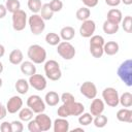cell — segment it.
<instances>
[{
	"label": "cell",
	"instance_id": "cell-1",
	"mask_svg": "<svg viewBox=\"0 0 132 132\" xmlns=\"http://www.w3.org/2000/svg\"><path fill=\"white\" fill-rule=\"evenodd\" d=\"M117 74L119 78L127 87H131L132 86V60L127 59L124 62H122L118 67Z\"/></svg>",
	"mask_w": 132,
	"mask_h": 132
},
{
	"label": "cell",
	"instance_id": "cell-2",
	"mask_svg": "<svg viewBox=\"0 0 132 132\" xmlns=\"http://www.w3.org/2000/svg\"><path fill=\"white\" fill-rule=\"evenodd\" d=\"M27 56L34 64H41L46 60V51L39 44H32L28 47Z\"/></svg>",
	"mask_w": 132,
	"mask_h": 132
},
{
	"label": "cell",
	"instance_id": "cell-3",
	"mask_svg": "<svg viewBox=\"0 0 132 132\" xmlns=\"http://www.w3.org/2000/svg\"><path fill=\"white\" fill-rule=\"evenodd\" d=\"M44 73L48 79L54 81L59 80L62 76L60 65L56 60H48L44 63Z\"/></svg>",
	"mask_w": 132,
	"mask_h": 132
},
{
	"label": "cell",
	"instance_id": "cell-4",
	"mask_svg": "<svg viewBox=\"0 0 132 132\" xmlns=\"http://www.w3.org/2000/svg\"><path fill=\"white\" fill-rule=\"evenodd\" d=\"M28 25L30 27L31 32L34 35H40L45 29L44 20L38 13H32L31 16L28 19Z\"/></svg>",
	"mask_w": 132,
	"mask_h": 132
},
{
	"label": "cell",
	"instance_id": "cell-5",
	"mask_svg": "<svg viewBox=\"0 0 132 132\" xmlns=\"http://www.w3.org/2000/svg\"><path fill=\"white\" fill-rule=\"evenodd\" d=\"M57 53L64 60H72L76 54V51L69 41H61L57 45Z\"/></svg>",
	"mask_w": 132,
	"mask_h": 132
},
{
	"label": "cell",
	"instance_id": "cell-6",
	"mask_svg": "<svg viewBox=\"0 0 132 132\" xmlns=\"http://www.w3.org/2000/svg\"><path fill=\"white\" fill-rule=\"evenodd\" d=\"M119 92L112 87H107L102 91V99L110 107H117L119 105Z\"/></svg>",
	"mask_w": 132,
	"mask_h": 132
},
{
	"label": "cell",
	"instance_id": "cell-7",
	"mask_svg": "<svg viewBox=\"0 0 132 132\" xmlns=\"http://www.w3.org/2000/svg\"><path fill=\"white\" fill-rule=\"evenodd\" d=\"M45 102L39 95H31L27 99V106L34 112L40 113L45 110Z\"/></svg>",
	"mask_w": 132,
	"mask_h": 132
},
{
	"label": "cell",
	"instance_id": "cell-8",
	"mask_svg": "<svg viewBox=\"0 0 132 132\" xmlns=\"http://www.w3.org/2000/svg\"><path fill=\"white\" fill-rule=\"evenodd\" d=\"M12 28L15 31H23L27 26V13L25 10L19 9L12 13Z\"/></svg>",
	"mask_w": 132,
	"mask_h": 132
},
{
	"label": "cell",
	"instance_id": "cell-9",
	"mask_svg": "<svg viewBox=\"0 0 132 132\" xmlns=\"http://www.w3.org/2000/svg\"><path fill=\"white\" fill-rule=\"evenodd\" d=\"M96 30V24L93 20H86L82 22V24L79 27V34L84 38H90L92 35H94Z\"/></svg>",
	"mask_w": 132,
	"mask_h": 132
},
{
	"label": "cell",
	"instance_id": "cell-10",
	"mask_svg": "<svg viewBox=\"0 0 132 132\" xmlns=\"http://www.w3.org/2000/svg\"><path fill=\"white\" fill-rule=\"evenodd\" d=\"M28 81H29V85L37 91H43L47 86L46 78L41 74H36L35 73L33 75H30Z\"/></svg>",
	"mask_w": 132,
	"mask_h": 132
},
{
	"label": "cell",
	"instance_id": "cell-11",
	"mask_svg": "<svg viewBox=\"0 0 132 132\" xmlns=\"http://www.w3.org/2000/svg\"><path fill=\"white\" fill-rule=\"evenodd\" d=\"M79 91L88 99H94L97 96V87L94 82H92L90 80L82 82L79 88Z\"/></svg>",
	"mask_w": 132,
	"mask_h": 132
},
{
	"label": "cell",
	"instance_id": "cell-12",
	"mask_svg": "<svg viewBox=\"0 0 132 132\" xmlns=\"http://www.w3.org/2000/svg\"><path fill=\"white\" fill-rule=\"evenodd\" d=\"M34 120L38 124V127H39V129H40L41 132L48 131L52 128V126H53V122H52L51 118L47 114H45L44 112L37 113V116L35 117Z\"/></svg>",
	"mask_w": 132,
	"mask_h": 132
},
{
	"label": "cell",
	"instance_id": "cell-13",
	"mask_svg": "<svg viewBox=\"0 0 132 132\" xmlns=\"http://www.w3.org/2000/svg\"><path fill=\"white\" fill-rule=\"evenodd\" d=\"M22 107H23V100L20 96H16V95L10 97L6 104V109H7V112L9 113H15Z\"/></svg>",
	"mask_w": 132,
	"mask_h": 132
},
{
	"label": "cell",
	"instance_id": "cell-14",
	"mask_svg": "<svg viewBox=\"0 0 132 132\" xmlns=\"http://www.w3.org/2000/svg\"><path fill=\"white\" fill-rule=\"evenodd\" d=\"M104 108H105V103L102 99H99V98H94L91 102V105H90V113L92 116H98V114H101L103 111H104Z\"/></svg>",
	"mask_w": 132,
	"mask_h": 132
},
{
	"label": "cell",
	"instance_id": "cell-15",
	"mask_svg": "<svg viewBox=\"0 0 132 132\" xmlns=\"http://www.w3.org/2000/svg\"><path fill=\"white\" fill-rule=\"evenodd\" d=\"M54 132H68L69 131V122L66 118L56 119L53 123Z\"/></svg>",
	"mask_w": 132,
	"mask_h": 132
},
{
	"label": "cell",
	"instance_id": "cell-16",
	"mask_svg": "<svg viewBox=\"0 0 132 132\" xmlns=\"http://www.w3.org/2000/svg\"><path fill=\"white\" fill-rule=\"evenodd\" d=\"M20 69L25 75H33L36 73V66L32 61H23L20 64Z\"/></svg>",
	"mask_w": 132,
	"mask_h": 132
},
{
	"label": "cell",
	"instance_id": "cell-17",
	"mask_svg": "<svg viewBox=\"0 0 132 132\" xmlns=\"http://www.w3.org/2000/svg\"><path fill=\"white\" fill-rule=\"evenodd\" d=\"M68 111H69V116H74V117H78L80 113H82L85 111V106L82 103L80 102H72L70 104H66Z\"/></svg>",
	"mask_w": 132,
	"mask_h": 132
},
{
	"label": "cell",
	"instance_id": "cell-18",
	"mask_svg": "<svg viewBox=\"0 0 132 132\" xmlns=\"http://www.w3.org/2000/svg\"><path fill=\"white\" fill-rule=\"evenodd\" d=\"M117 119L120 122L132 123V110L127 108V107L119 109L117 112Z\"/></svg>",
	"mask_w": 132,
	"mask_h": 132
},
{
	"label": "cell",
	"instance_id": "cell-19",
	"mask_svg": "<svg viewBox=\"0 0 132 132\" xmlns=\"http://www.w3.org/2000/svg\"><path fill=\"white\" fill-rule=\"evenodd\" d=\"M107 21L111 22V23H114V24H120L123 20V14H122V11L118 8H111L108 10L107 12Z\"/></svg>",
	"mask_w": 132,
	"mask_h": 132
},
{
	"label": "cell",
	"instance_id": "cell-20",
	"mask_svg": "<svg viewBox=\"0 0 132 132\" xmlns=\"http://www.w3.org/2000/svg\"><path fill=\"white\" fill-rule=\"evenodd\" d=\"M44 102L48 106H56L60 102V96L55 91H50L44 96Z\"/></svg>",
	"mask_w": 132,
	"mask_h": 132
},
{
	"label": "cell",
	"instance_id": "cell-21",
	"mask_svg": "<svg viewBox=\"0 0 132 132\" xmlns=\"http://www.w3.org/2000/svg\"><path fill=\"white\" fill-rule=\"evenodd\" d=\"M8 60L12 65H20L24 60V55H23L21 50L15 48V50H12L10 52Z\"/></svg>",
	"mask_w": 132,
	"mask_h": 132
},
{
	"label": "cell",
	"instance_id": "cell-22",
	"mask_svg": "<svg viewBox=\"0 0 132 132\" xmlns=\"http://www.w3.org/2000/svg\"><path fill=\"white\" fill-rule=\"evenodd\" d=\"M75 36V30L71 26H65L60 30V37L64 41H69Z\"/></svg>",
	"mask_w": 132,
	"mask_h": 132
},
{
	"label": "cell",
	"instance_id": "cell-23",
	"mask_svg": "<svg viewBox=\"0 0 132 132\" xmlns=\"http://www.w3.org/2000/svg\"><path fill=\"white\" fill-rule=\"evenodd\" d=\"M119 50H120L119 43L116 41H107L103 45V52H104V54H106L108 56H113V55L118 54Z\"/></svg>",
	"mask_w": 132,
	"mask_h": 132
},
{
	"label": "cell",
	"instance_id": "cell-24",
	"mask_svg": "<svg viewBox=\"0 0 132 132\" xmlns=\"http://www.w3.org/2000/svg\"><path fill=\"white\" fill-rule=\"evenodd\" d=\"M29 81L26 80L25 78H19L14 85V88L16 90V92L21 95H25L28 91H29Z\"/></svg>",
	"mask_w": 132,
	"mask_h": 132
},
{
	"label": "cell",
	"instance_id": "cell-25",
	"mask_svg": "<svg viewBox=\"0 0 132 132\" xmlns=\"http://www.w3.org/2000/svg\"><path fill=\"white\" fill-rule=\"evenodd\" d=\"M102 29H103L104 33H106L108 35H112V34H116L119 31V25L118 24H114V23H111V22H109V21L106 20L103 23Z\"/></svg>",
	"mask_w": 132,
	"mask_h": 132
},
{
	"label": "cell",
	"instance_id": "cell-26",
	"mask_svg": "<svg viewBox=\"0 0 132 132\" xmlns=\"http://www.w3.org/2000/svg\"><path fill=\"white\" fill-rule=\"evenodd\" d=\"M119 104L123 107H131L132 106V94L130 92H125L119 97Z\"/></svg>",
	"mask_w": 132,
	"mask_h": 132
},
{
	"label": "cell",
	"instance_id": "cell-27",
	"mask_svg": "<svg viewBox=\"0 0 132 132\" xmlns=\"http://www.w3.org/2000/svg\"><path fill=\"white\" fill-rule=\"evenodd\" d=\"M33 111L29 107H22L19 110V119L23 122H29L33 119Z\"/></svg>",
	"mask_w": 132,
	"mask_h": 132
},
{
	"label": "cell",
	"instance_id": "cell-28",
	"mask_svg": "<svg viewBox=\"0 0 132 132\" xmlns=\"http://www.w3.org/2000/svg\"><path fill=\"white\" fill-rule=\"evenodd\" d=\"M39 12H40V16H41L44 21H50V20H52L53 15H54V12H53V10L51 9L48 3L42 4L41 9H40Z\"/></svg>",
	"mask_w": 132,
	"mask_h": 132
},
{
	"label": "cell",
	"instance_id": "cell-29",
	"mask_svg": "<svg viewBox=\"0 0 132 132\" xmlns=\"http://www.w3.org/2000/svg\"><path fill=\"white\" fill-rule=\"evenodd\" d=\"M45 42L50 45L55 46L61 42V37H60V35H58L55 32H50L45 35Z\"/></svg>",
	"mask_w": 132,
	"mask_h": 132
},
{
	"label": "cell",
	"instance_id": "cell-30",
	"mask_svg": "<svg viewBox=\"0 0 132 132\" xmlns=\"http://www.w3.org/2000/svg\"><path fill=\"white\" fill-rule=\"evenodd\" d=\"M90 15H91V10H90V8H88L86 6L78 8L76 11V19L81 22L88 20L90 18Z\"/></svg>",
	"mask_w": 132,
	"mask_h": 132
},
{
	"label": "cell",
	"instance_id": "cell-31",
	"mask_svg": "<svg viewBox=\"0 0 132 132\" xmlns=\"http://www.w3.org/2000/svg\"><path fill=\"white\" fill-rule=\"evenodd\" d=\"M27 5H28L29 10L32 13H38L41 9L42 3H41V0H28Z\"/></svg>",
	"mask_w": 132,
	"mask_h": 132
},
{
	"label": "cell",
	"instance_id": "cell-32",
	"mask_svg": "<svg viewBox=\"0 0 132 132\" xmlns=\"http://www.w3.org/2000/svg\"><path fill=\"white\" fill-rule=\"evenodd\" d=\"M5 7H6L7 11L13 13V12L18 11L19 9H21V3L19 0H6Z\"/></svg>",
	"mask_w": 132,
	"mask_h": 132
},
{
	"label": "cell",
	"instance_id": "cell-33",
	"mask_svg": "<svg viewBox=\"0 0 132 132\" xmlns=\"http://www.w3.org/2000/svg\"><path fill=\"white\" fill-rule=\"evenodd\" d=\"M78 123L81 126H89L93 123V116L90 112H82L78 116Z\"/></svg>",
	"mask_w": 132,
	"mask_h": 132
},
{
	"label": "cell",
	"instance_id": "cell-34",
	"mask_svg": "<svg viewBox=\"0 0 132 132\" xmlns=\"http://www.w3.org/2000/svg\"><path fill=\"white\" fill-rule=\"evenodd\" d=\"M107 122H108L107 117L104 116V114H102V113L101 114H98V116H95V119H93V123H94L95 127H97V128H103V127H105L106 124H107Z\"/></svg>",
	"mask_w": 132,
	"mask_h": 132
},
{
	"label": "cell",
	"instance_id": "cell-35",
	"mask_svg": "<svg viewBox=\"0 0 132 132\" xmlns=\"http://www.w3.org/2000/svg\"><path fill=\"white\" fill-rule=\"evenodd\" d=\"M90 53L94 58H101L104 54L103 52V46L102 45H97V44H90Z\"/></svg>",
	"mask_w": 132,
	"mask_h": 132
},
{
	"label": "cell",
	"instance_id": "cell-36",
	"mask_svg": "<svg viewBox=\"0 0 132 132\" xmlns=\"http://www.w3.org/2000/svg\"><path fill=\"white\" fill-rule=\"evenodd\" d=\"M122 26L126 33H131L132 32V16L126 15L124 20H122Z\"/></svg>",
	"mask_w": 132,
	"mask_h": 132
},
{
	"label": "cell",
	"instance_id": "cell-37",
	"mask_svg": "<svg viewBox=\"0 0 132 132\" xmlns=\"http://www.w3.org/2000/svg\"><path fill=\"white\" fill-rule=\"evenodd\" d=\"M60 100L63 102V104H70V103H72V102L75 101L74 96H73L71 93H69V92L63 93V94L61 95V97H60Z\"/></svg>",
	"mask_w": 132,
	"mask_h": 132
},
{
	"label": "cell",
	"instance_id": "cell-38",
	"mask_svg": "<svg viewBox=\"0 0 132 132\" xmlns=\"http://www.w3.org/2000/svg\"><path fill=\"white\" fill-rule=\"evenodd\" d=\"M48 4H50V7L54 13L62 10V8H63V2L61 0H52Z\"/></svg>",
	"mask_w": 132,
	"mask_h": 132
},
{
	"label": "cell",
	"instance_id": "cell-39",
	"mask_svg": "<svg viewBox=\"0 0 132 132\" xmlns=\"http://www.w3.org/2000/svg\"><path fill=\"white\" fill-rule=\"evenodd\" d=\"M90 44H97V45H104L105 40L101 35H92L90 37Z\"/></svg>",
	"mask_w": 132,
	"mask_h": 132
},
{
	"label": "cell",
	"instance_id": "cell-40",
	"mask_svg": "<svg viewBox=\"0 0 132 132\" xmlns=\"http://www.w3.org/2000/svg\"><path fill=\"white\" fill-rule=\"evenodd\" d=\"M57 114H58L60 118H68V117H70V116H69L68 108H67V105H66V104H62L60 107H58Z\"/></svg>",
	"mask_w": 132,
	"mask_h": 132
},
{
	"label": "cell",
	"instance_id": "cell-41",
	"mask_svg": "<svg viewBox=\"0 0 132 132\" xmlns=\"http://www.w3.org/2000/svg\"><path fill=\"white\" fill-rule=\"evenodd\" d=\"M11 130L12 132H22L24 130V126L22 121H12L11 122Z\"/></svg>",
	"mask_w": 132,
	"mask_h": 132
},
{
	"label": "cell",
	"instance_id": "cell-42",
	"mask_svg": "<svg viewBox=\"0 0 132 132\" xmlns=\"http://www.w3.org/2000/svg\"><path fill=\"white\" fill-rule=\"evenodd\" d=\"M28 130L30 132H40V129L38 127V124L36 123V121L34 119L30 120L28 122Z\"/></svg>",
	"mask_w": 132,
	"mask_h": 132
},
{
	"label": "cell",
	"instance_id": "cell-43",
	"mask_svg": "<svg viewBox=\"0 0 132 132\" xmlns=\"http://www.w3.org/2000/svg\"><path fill=\"white\" fill-rule=\"evenodd\" d=\"M0 130L2 132H12V130H11V123L6 122V121L3 122L1 124V126H0Z\"/></svg>",
	"mask_w": 132,
	"mask_h": 132
},
{
	"label": "cell",
	"instance_id": "cell-44",
	"mask_svg": "<svg viewBox=\"0 0 132 132\" xmlns=\"http://www.w3.org/2000/svg\"><path fill=\"white\" fill-rule=\"evenodd\" d=\"M81 2L85 4L86 7L92 8V7H95V6L98 4L99 0H81Z\"/></svg>",
	"mask_w": 132,
	"mask_h": 132
},
{
	"label": "cell",
	"instance_id": "cell-45",
	"mask_svg": "<svg viewBox=\"0 0 132 132\" xmlns=\"http://www.w3.org/2000/svg\"><path fill=\"white\" fill-rule=\"evenodd\" d=\"M7 114V109L6 106H4L1 102H0V120H3Z\"/></svg>",
	"mask_w": 132,
	"mask_h": 132
},
{
	"label": "cell",
	"instance_id": "cell-46",
	"mask_svg": "<svg viewBox=\"0 0 132 132\" xmlns=\"http://www.w3.org/2000/svg\"><path fill=\"white\" fill-rule=\"evenodd\" d=\"M105 3H106L108 6H111V7H116V6L120 5V3H121V0H105Z\"/></svg>",
	"mask_w": 132,
	"mask_h": 132
},
{
	"label": "cell",
	"instance_id": "cell-47",
	"mask_svg": "<svg viewBox=\"0 0 132 132\" xmlns=\"http://www.w3.org/2000/svg\"><path fill=\"white\" fill-rule=\"evenodd\" d=\"M7 13V9L5 7V5L0 4V19H3Z\"/></svg>",
	"mask_w": 132,
	"mask_h": 132
},
{
	"label": "cell",
	"instance_id": "cell-48",
	"mask_svg": "<svg viewBox=\"0 0 132 132\" xmlns=\"http://www.w3.org/2000/svg\"><path fill=\"white\" fill-rule=\"evenodd\" d=\"M4 54H5V47L2 44H0V58H2Z\"/></svg>",
	"mask_w": 132,
	"mask_h": 132
},
{
	"label": "cell",
	"instance_id": "cell-49",
	"mask_svg": "<svg viewBox=\"0 0 132 132\" xmlns=\"http://www.w3.org/2000/svg\"><path fill=\"white\" fill-rule=\"evenodd\" d=\"M121 2H123L125 5H131L132 4V0H121Z\"/></svg>",
	"mask_w": 132,
	"mask_h": 132
},
{
	"label": "cell",
	"instance_id": "cell-50",
	"mask_svg": "<svg viewBox=\"0 0 132 132\" xmlns=\"http://www.w3.org/2000/svg\"><path fill=\"white\" fill-rule=\"evenodd\" d=\"M3 69H4V66H3L2 62L0 61V73H2V72H3Z\"/></svg>",
	"mask_w": 132,
	"mask_h": 132
},
{
	"label": "cell",
	"instance_id": "cell-51",
	"mask_svg": "<svg viewBox=\"0 0 132 132\" xmlns=\"http://www.w3.org/2000/svg\"><path fill=\"white\" fill-rule=\"evenodd\" d=\"M74 131H82V132H84V129H82V128H74V129H73V132H74Z\"/></svg>",
	"mask_w": 132,
	"mask_h": 132
},
{
	"label": "cell",
	"instance_id": "cell-52",
	"mask_svg": "<svg viewBox=\"0 0 132 132\" xmlns=\"http://www.w3.org/2000/svg\"><path fill=\"white\" fill-rule=\"evenodd\" d=\"M2 85H3V80H2V78L0 77V88L2 87Z\"/></svg>",
	"mask_w": 132,
	"mask_h": 132
}]
</instances>
